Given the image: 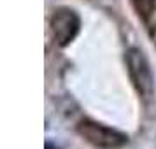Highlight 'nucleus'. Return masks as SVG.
I'll return each mask as SVG.
<instances>
[{
    "instance_id": "obj_1",
    "label": "nucleus",
    "mask_w": 156,
    "mask_h": 149,
    "mask_svg": "<svg viewBox=\"0 0 156 149\" xmlns=\"http://www.w3.org/2000/svg\"><path fill=\"white\" fill-rule=\"evenodd\" d=\"M76 132L79 137H83L88 144L98 149H119L128 144V135L121 130L112 126H107L104 123H98L95 119L84 118L77 123Z\"/></svg>"
},
{
    "instance_id": "obj_4",
    "label": "nucleus",
    "mask_w": 156,
    "mask_h": 149,
    "mask_svg": "<svg viewBox=\"0 0 156 149\" xmlns=\"http://www.w3.org/2000/svg\"><path fill=\"white\" fill-rule=\"evenodd\" d=\"M146 28L156 30V0H130Z\"/></svg>"
},
{
    "instance_id": "obj_5",
    "label": "nucleus",
    "mask_w": 156,
    "mask_h": 149,
    "mask_svg": "<svg viewBox=\"0 0 156 149\" xmlns=\"http://www.w3.org/2000/svg\"><path fill=\"white\" fill-rule=\"evenodd\" d=\"M46 149H58V147H56V146H53V144L48 140V142H46Z\"/></svg>"
},
{
    "instance_id": "obj_2",
    "label": "nucleus",
    "mask_w": 156,
    "mask_h": 149,
    "mask_svg": "<svg viewBox=\"0 0 156 149\" xmlns=\"http://www.w3.org/2000/svg\"><path fill=\"white\" fill-rule=\"evenodd\" d=\"M125 63L135 91L142 98H151L154 93V76L146 53L140 48H128L125 51Z\"/></svg>"
},
{
    "instance_id": "obj_3",
    "label": "nucleus",
    "mask_w": 156,
    "mask_h": 149,
    "mask_svg": "<svg viewBox=\"0 0 156 149\" xmlns=\"http://www.w3.org/2000/svg\"><path fill=\"white\" fill-rule=\"evenodd\" d=\"M49 28L55 42L60 48H67L81 32V18L70 7H58L49 20Z\"/></svg>"
}]
</instances>
